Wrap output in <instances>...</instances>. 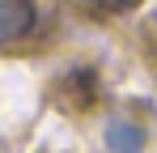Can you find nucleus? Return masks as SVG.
Returning <instances> with one entry per match:
<instances>
[{
  "label": "nucleus",
  "instance_id": "3",
  "mask_svg": "<svg viewBox=\"0 0 157 153\" xmlns=\"http://www.w3.org/2000/svg\"><path fill=\"white\" fill-rule=\"evenodd\" d=\"M85 9H102V13H123V9H136L140 0H77Z\"/></svg>",
  "mask_w": 157,
  "mask_h": 153
},
{
  "label": "nucleus",
  "instance_id": "2",
  "mask_svg": "<svg viewBox=\"0 0 157 153\" xmlns=\"http://www.w3.org/2000/svg\"><path fill=\"white\" fill-rule=\"evenodd\" d=\"M106 145H110V153H140L144 149V132L132 119H110L106 124Z\"/></svg>",
  "mask_w": 157,
  "mask_h": 153
},
{
  "label": "nucleus",
  "instance_id": "1",
  "mask_svg": "<svg viewBox=\"0 0 157 153\" xmlns=\"http://www.w3.org/2000/svg\"><path fill=\"white\" fill-rule=\"evenodd\" d=\"M34 0H0V43H17L34 30Z\"/></svg>",
  "mask_w": 157,
  "mask_h": 153
}]
</instances>
